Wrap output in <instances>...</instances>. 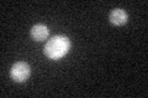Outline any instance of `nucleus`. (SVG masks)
Segmentation results:
<instances>
[{
    "label": "nucleus",
    "mask_w": 148,
    "mask_h": 98,
    "mask_svg": "<svg viewBox=\"0 0 148 98\" xmlns=\"http://www.w3.org/2000/svg\"><path fill=\"white\" fill-rule=\"evenodd\" d=\"M127 18H128V16H127L126 11L122 10V9H114V10L111 11V14H110L111 23H114V25H116V26L126 23Z\"/></svg>",
    "instance_id": "3"
},
{
    "label": "nucleus",
    "mask_w": 148,
    "mask_h": 98,
    "mask_svg": "<svg viewBox=\"0 0 148 98\" xmlns=\"http://www.w3.org/2000/svg\"><path fill=\"white\" fill-rule=\"evenodd\" d=\"M31 36L36 41H43L48 37V28L45 25H41V23L35 25L31 28Z\"/></svg>",
    "instance_id": "4"
},
{
    "label": "nucleus",
    "mask_w": 148,
    "mask_h": 98,
    "mask_svg": "<svg viewBox=\"0 0 148 98\" xmlns=\"http://www.w3.org/2000/svg\"><path fill=\"white\" fill-rule=\"evenodd\" d=\"M71 49V41L64 36H56L45 45V54L49 59L57 60L64 57Z\"/></svg>",
    "instance_id": "1"
},
{
    "label": "nucleus",
    "mask_w": 148,
    "mask_h": 98,
    "mask_svg": "<svg viewBox=\"0 0 148 98\" xmlns=\"http://www.w3.org/2000/svg\"><path fill=\"white\" fill-rule=\"evenodd\" d=\"M30 74H31V68H30V65L25 62H18L16 64H14L11 68V71H10L11 78L16 82L26 81L27 78H29Z\"/></svg>",
    "instance_id": "2"
}]
</instances>
